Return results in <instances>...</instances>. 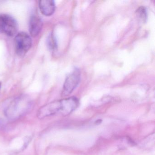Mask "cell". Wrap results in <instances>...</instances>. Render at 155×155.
Listing matches in <instances>:
<instances>
[{
	"instance_id": "3957f363",
	"label": "cell",
	"mask_w": 155,
	"mask_h": 155,
	"mask_svg": "<svg viewBox=\"0 0 155 155\" xmlns=\"http://www.w3.org/2000/svg\"><path fill=\"white\" fill-rule=\"evenodd\" d=\"M15 49L19 56L25 55L32 46V40L29 35L25 32H19L15 38Z\"/></svg>"
},
{
	"instance_id": "52a82bcc",
	"label": "cell",
	"mask_w": 155,
	"mask_h": 155,
	"mask_svg": "<svg viewBox=\"0 0 155 155\" xmlns=\"http://www.w3.org/2000/svg\"><path fill=\"white\" fill-rule=\"evenodd\" d=\"M43 22L39 16L33 15L31 17L29 21V32L32 37L38 36L42 29Z\"/></svg>"
},
{
	"instance_id": "9c48e42d",
	"label": "cell",
	"mask_w": 155,
	"mask_h": 155,
	"mask_svg": "<svg viewBox=\"0 0 155 155\" xmlns=\"http://www.w3.org/2000/svg\"><path fill=\"white\" fill-rule=\"evenodd\" d=\"M48 48L51 50H55L57 49V41L54 37V35L52 34H50L48 39Z\"/></svg>"
},
{
	"instance_id": "5b68a950",
	"label": "cell",
	"mask_w": 155,
	"mask_h": 155,
	"mask_svg": "<svg viewBox=\"0 0 155 155\" xmlns=\"http://www.w3.org/2000/svg\"><path fill=\"white\" fill-rule=\"evenodd\" d=\"M60 111V100L53 101L41 107L38 111L37 116L40 119L44 118L56 114H59Z\"/></svg>"
},
{
	"instance_id": "277c9868",
	"label": "cell",
	"mask_w": 155,
	"mask_h": 155,
	"mask_svg": "<svg viewBox=\"0 0 155 155\" xmlns=\"http://www.w3.org/2000/svg\"><path fill=\"white\" fill-rule=\"evenodd\" d=\"M80 80V71L76 68L66 78L63 85L62 96L66 97L70 95L78 85Z\"/></svg>"
},
{
	"instance_id": "7a4b0ae2",
	"label": "cell",
	"mask_w": 155,
	"mask_h": 155,
	"mask_svg": "<svg viewBox=\"0 0 155 155\" xmlns=\"http://www.w3.org/2000/svg\"><path fill=\"white\" fill-rule=\"evenodd\" d=\"M18 23L14 18L8 14L0 15V31L12 37L18 31Z\"/></svg>"
},
{
	"instance_id": "7c38bea8",
	"label": "cell",
	"mask_w": 155,
	"mask_h": 155,
	"mask_svg": "<svg viewBox=\"0 0 155 155\" xmlns=\"http://www.w3.org/2000/svg\"><path fill=\"white\" fill-rule=\"evenodd\" d=\"M1 83L0 82V89H1Z\"/></svg>"
},
{
	"instance_id": "8992f818",
	"label": "cell",
	"mask_w": 155,
	"mask_h": 155,
	"mask_svg": "<svg viewBox=\"0 0 155 155\" xmlns=\"http://www.w3.org/2000/svg\"><path fill=\"white\" fill-rule=\"evenodd\" d=\"M60 111L59 114L67 116L71 114L78 107L79 100L75 97H70L60 100Z\"/></svg>"
},
{
	"instance_id": "6da1fadb",
	"label": "cell",
	"mask_w": 155,
	"mask_h": 155,
	"mask_svg": "<svg viewBox=\"0 0 155 155\" xmlns=\"http://www.w3.org/2000/svg\"><path fill=\"white\" fill-rule=\"evenodd\" d=\"M31 107L30 100L25 97L12 100L4 108L5 115L10 119H16L23 116Z\"/></svg>"
},
{
	"instance_id": "30bf717a",
	"label": "cell",
	"mask_w": 155,
	"mask_h": 155,
	"mask_svg": "<svg viewBox=\"0 0 155 155\" xmlns=\"http://www.w3.org/2000/svg\"><path fill=\"white\" fill-rule=\"evenodd\" d=\"M137 13L139 18L143 22H145L147 19V12L146 8L144 7H140L137 10Z\"/></svg>"
},
{
	"instance_id": "ba28073f",
	"label": "cell",
	"mask_w": 155,
	"mask_h": 155,
	"mask_svg": "<svg viewBox=\"0 0 155 155\" xmlns=\"http://www.w3.org/2000/svg\"><path fill=\"white\" fill-rule=\"evenodd\" d=\"M39 7L41 13L46 16H50L55 12L56 5L52 0H41L39 2Z\"/></svg>"
},
{
	"instance_id": "8fae6325",
	"label": "cell",
	"mask_w": 155,
	"mask_h": 155,
	"mask_svg": "<svg viewBox=\"0 0 155 155\" xmlns=\"http://www.w3.org/2000/svg\"><path fill=\"white\" fill-rule=\"evenodd\" d=\"M101 120H97V121H96V124H100V123H101Z\"/></svg>"
}]
</instances>
